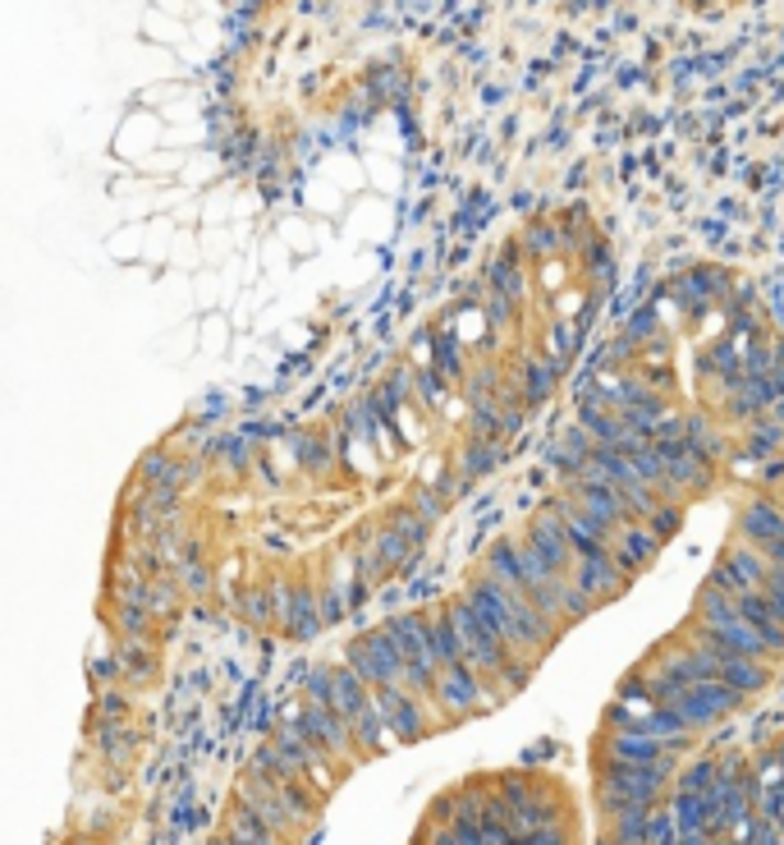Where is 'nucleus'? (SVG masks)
<instances>
[{"instance_id": "1", "label": "nucleus", "mask_w": 784, "mask_h": 845, "mask_svg": "<svg viewBox=\"0 0 784 845\" xmlns=\"http://www.w3.org/2000/svg\"><path fill=\"white\" fill-rule=\"evenodd\" d=\"M463 593L478 602V611L491 621V630L501 634L523 661H533V667H537V657L560 638V625L551 616H541L528 598H518L514 588H505L501 579H491L486 570L468 579Z\"/></svg>"}, {"instance_id": "2", "label": "nucleus", "mask_w": 784, "mask_h": 845, "mask_svg": "<svg viewBox=\"0 0 784 845\" xmlns=\"http://www.w3.org/2000/svg\"><path fill=\"white\" fill-rule=\"evenodd\" d=\"M381 630L395 638V648L404 657V689L436 712V689H440V676L446 671H440V661L432 657V644H427V611L390 616V621H381Z\"/></svg>"}, {"instance_id": "3", "label": "nucleus", "mask_w": 784, "mask_h": 845, "mask_svg": "<svg viewBox=\"0 0 784 845\" xmlns=\"http://www.w3.org/2000/svg\"><path fill=\"white\" fill-rule=\"evenodd\" d=\"M606 735H634V740H657V745H665L670 754H684L693 749V735L684 722H679L674 712L665 708H651V712H634V708H624V703H611L606 708Z\"/></svg>"}, {"instance_id": "4", "label": "nucleus", "mask_w": 784, "mask_h": 845, "mask_svg": "<svg viewBox=\"0 0 784 845\" xmlns=\"http://www.w3.org/2000/svg\"><path fill=\"white\" fill-rule=\"evenodd\" d=\"M349 667L368 680L372 689H385V685H404V657L395 648V638H390L381 625L377 630H362L349 638V653H345Z\"/></svg>"}, {"instance_id": "5", "label": "nucleus", "mask_w": 784, "mask_h": 845, "mask_svg": "<svg viewBox=\"0 0 784 845\" xmlns=\"http://www.w3.org/2000/svg\"><path fill=\"white\" fill-rule=\"evenodd\" d=\"M523 552H528L533 560H541V566L551 570L556 579H569L573 570H579V556H573V547H569L564 520L556 515L551 505H546L541 515L528 524V533H523Z\"/></svg>"}, {"instance_id": "6", "label": "nucleus", "mask_w": 784, "mask_h": 845, "mask_svg": "<svg viewBox=\"0 0 784 845\" xmlns=\"http://www.w3.org/2000/svg\"><path fill=\"white\" fill-rule=\"evenodd\" d=\"M766 570H771V560L757 552V547L729 543V547L720 552V560L712 566L707 583H716L720 593H729V598H743V593H757V588L766 583Z\"/></svg>"}, {"instance_id": "7", "label": "nucleus", "mask_w": 784, "mask_h": 845, "mask_svg": "<svg viewBox=\"0 0 784 845\" xmlns=\"http://www.w3.org/2000/svg\"><path fill=\"white\" fill-rule=\"evenodd\" d=\"M377 694V708H381V716H385V731H390V740L395 745H413V740H423L427 735V722H432V708L417 699V694H408L404 685H385V689H372Z\"/></svg>"}, {"instance_id": "8", "label": "nucleus", "mask_w": 784, "mask_h": 845, "mask_svg": "<svg viewBox=\"0 0 784 845\" xmlns=\"http://www.w3.org/2000/svg\"><path fill=\"white\" fill-rule=\"evenodd\" d=\"M601 754L615 767H629V772H651V777H674V754L657 740H634V735H606L601 740Z\"/></svg>"}, {"instance_id": "9", "label": "nucleus", "mask_w": 784, "mask_h": 845, "mask_svg": "<svg viewBox=\"0 0 784 845\" xmlns=\"http://www.w3.org/2000/svg\"><path fill=\"white\" fill-rule=\"evenodd\" d=\"M271 593L280 598V634H284V638H299V644H307V638H317V630H322L326 621H322L317 593H312L307 583H299V588L276 583Z\"/></svg>"}, {"instance_id": "10", "label": "nucleus", "mask_w": 784, "mask_h": 845, "mask_svg": "<svg viewBox=\"0 0 784 845\" xmlns=\"http://www.w3.org/2000/svg\"><path fill=\"white\" fill-rule=\"evenodd\" d=\"M775 537H784V505L775 497H752L739 510V543L766 552Z\"/></svg>"}, {"instance_id": "11", "label": "nucleus", "mask_w": 784, "mask_h": 845, "mask_svg": "<svg viewBox=\"0 0 784 845\" xmlns=\"http://www.w3.org/2000/svg\"><path fill=\"white\" fill-rule=\"evenodd\" d=\"M569 579L579 583L587 598H596L601 607L624 598V588H629V575H624V566L615 556H606V560H579V570H573Z\"/></svg>"}, {"instance_id": "12", "label": "nucleus", "mask_w": 784, "mask_h": 845, "mask_svg": "<svg viewBox=\"0 0 784 845\" xmlns=\"http://www.w3.org/2000/svg\"><path fill=\"white\" fill-rule=\"evenodd\" d=\"M661 547H665V543H661V537L651 533L647 524H629V529L615 533V560L624 566V575H629V579H634L638 570H647L651 560H657Z\"/></svg>"}, {"instance_id": "13", "label": "nucleus", "mask_w": 784, "mask_h": 845, "mask_svg": "<svg viewBox=\"0 0 784 845\" xmlns=\"http://www.w3.org/2000/svg\"><path fill=\"white\" fill-rule=\"evenodd\" d=\"M138 474H143L147 488H161V492H179V482L189 478V469H184V465H175L166 451H147V455H143V465H138Z\"/></svg>"}, {"instance_id": "14", "label": "nucleus", "mask_w": 784, "mask_h": 845, "mask_svg": "<svg viewBox=\"0 0 784 845\" xmlns=\"http://www.w3.org/2000/svg\"><path fill=\"white\" fill-rule=\"evenodd\" d=\"M417 547H423V543H413L400 524H390V529H381L372 537V560H377V566H404Z\"/></svg>"}, {"instance_id": "15", "label": "nucleus", "mask_w": 784, "mask_h": 845, "mask_svg": "<svg viewBox=\"0 0 784 845\" xmlns=\"http://www.w3.org/2000/svg\"><path fill=\"white\" fill-rule=\"evenodd\" d=\"M780 446H784V423H775V419H757L752 432L743 437V451L752 459H775Z\"/></svg>"}, {"instance_id": "16", "label": "nucleus", "mask_w": 784, "mask_h": 845, "mask_svg": "<svg viewBox=\"0 0 784 845\" xmlns=\"http://www.w3.org/2000/svg\"><path fill=\"white\" fill-rule=\"evenodd\" d=\"M523 377H528V400L537 404V400H546L551 396V387H556V368H551V358H533L528 368H523Z\"/></svg>"}, {"instance_id": "17", "label": "nucleus", "mask_w": 784, "mask_h": 845, "mask_svg": "<svg viewBox=\"0 0 784 845\" xmlns=\"http://www.w3.org/2000/svg\"><path fill=\"white\" fill-rule=\"evenodd\" d=\"M560 598H564V621H583V616H592V611L601 607L596 598H587L579 583L573 579H564V588H560Z\"/></svg>"}, {"instance_id": "18", "label": "nucleus", "mask_w": 784, "mask_h": 845, "mask_svg": "<svg viewBox=\"0 0 784 845\" xmlns=\"http://www.w3.org/2000/svg\"><path fill=\"white\" fill-rule=\"evenodd\" d=\"M647 529H651V533H657V537H661V543H670V537H674L679 529H684V505H670V501H665V505L657 510V515H651V520H647Z\"/></svg>"}, {"instance_id": "19", "label": "nucleus", "mask_w": 784, "mask_h": 845, "mask_svg": "<svg viewBox=\"0 0 784 845\" xmlns=\"http://www.w3.org/2000/svg\"><path fill=\"white\" fill-rule=\"evenodd\" d=\"M491 469H495V451H491L486 442H478V446L463 451V478H482V474H491Z\"/></svg>"}, {"instance_id": "20", "label": "nucleus", "mask_w": 784, "mask_h": 845, "mask_svg": "<svg viewBox=\"0 0 784 845\" xmlns=\"http://www.w3.org/2000/svg\"><path fill=\"white\" fill-rule=\"evenodd\" d=\"M491 276H495V294H518V267H514V253H505L501 263L491 267Z\"/></svg>"}, {"instance_id": "21", "label": "nucleus", "mask_w": 784, "mask_h": 845, "mask_svg": "<svg viewBox=\"0 0 784 845\" xmlns=\"http://www.w3.org/2000/svg\"><path fill=\"white\" fill-rule=\"evenodd\" d=\"M762 593L771 598V607H775V621L784 625V566H771V570H766Z\"/></svg>"}, {"instance_id": "22", "label": "nucleus", "mask_w": 784, "mask_h": 845, "mask_svg": "<svg viewBox=\"0 0 784 845\" xmlns=\"http://www.w3.org/2000/svg\"><path fill=\"white\" fill-rule=\"evenodd\" d=\"M239 607H244V621H253V625H267V621H271V611H267V593H261V588H257V593L248 588V593L239 598Z\"/></svg>"}, {"instance_id": "23", "label": "nucleus", "mask_w": 784, "mask_h": 845, "mask_svg": "<svg viewBox=\"0 0 784 845\" xmlns=\"http://www.w3.org/2000/svg\"><path fill=\"white\" fill-rule=\"evenodd\" d=\"M216 455H225V459H229V469H248V459H253V446H248L244 437H225V442L216 446Z\"/></svg>"}, {"instance_id": "24", "label": "nucleus", "mask_w": 784, "mask_h": 845, "mask_svg": "<svg viewBox=\"0 0 784 845\" xmlns=\"http://www.w3.org/2000/svg\"><path fill=\"white\" fill-rule=\"evenodd\" d=\"M120 630L124 634H147V611L138 602H124L120 607Z\"/></svg>"}, {"instance_id": "25", "label": "nucleus", "mask_w": 784, "mask_h": 845, "mask_svg": "<svg viewBox=\"0 0 784 845\" xmlns=\"http://www.w3.org/2000/svg\"><path fill=\"white\" fill-rule=\"evenodd\" d=\"M551 345H556V358H560V364H564V358L573 354V345H579V336H573V326L556 322V326H551Z\"/></svg>"}, {"instance_id": "26", "label": "nucleus", "mask_w": 784, "mask_h": 845, "mask_svg": "<svg viewBox=\"0 0 784 845\" xmlns=\"http://www.w3.org/2000/svg\"><path fill=\"white\" fill-rule=\"evenodd\" d=\"M294 451L303 455V465H312V469H317L322 459H326V446H322V442H312V437H294Z\"/></svg>"}, {"instance_id": "27", "label": "nucleus", "mask_w": 784, "mask_h": 845, "mask_svg": "<svg viewBox=\"0 0 784 845\" xmlns=\"http://www.w3.org/2000/svg\"><path fill=\"white\" fill-rule=\"evenodd\" d=\"M317 607H322V621H326V625H335L339 616H345V607H339V593H335V588H326V593L317 598Z\"/></svg>"}, {"instance_id": "28", "label": "nucleus", "mask_w": 784, "mask_h": 845, "mask_svg": "<svg viewBox=\"0 0 784 845\" xmlns=\"http://www.w3.org/2000/svg\"><path fill=\"white\" fill-rule=\"evenodd\" d=\"M509 309H514V299H509V294H495V299H491V322H495V326L509 322Z\"/></svg>"}, {"instance_id": "29", "label": "nucleus", "mask_w": 784, "mask_h": 845, "mask_svg": "<svg viewBox=\"0 0 784 845\" xmlns=\"http://www.w3.org/2000/svg\"><path fill=\"white\" fill-rule=\"evenodd\" d=\"M413 510H417V515H423V520L432 524V520L440 515V510H446V501H436V497H417V505H413Z\"/></svg>"}, {"instance_id": "30", "label": "nucleus", "mask_w": 784, "mask_h": 845, "mask_svg": "<svg viewBox=\"0 0 784 845\" xmlns=\"http://www.w3.org/2000/svg\"><path fill=\"white\" fill-rule=\"evenodd\" d=\"M762 465H766V469H762V482H784V459H780V455H775V459H762Z\"/></svg>"}, {"instance_id": "31", "label": "nucleus", "mask_w": 784, "mask_h": 845, "mask_svg": "<svg viewBox=\"0 0 784 845\" xmlns=\"http://www.w3.org/2000/svg\"><path fill=\"white\" fill-rule=\"evenodd\" d=\"M762 556L771 560V566H784V537H775V543H771V547H766Z\"/></svg>"}]
</instances>
